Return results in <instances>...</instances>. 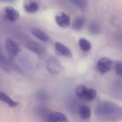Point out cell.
<instances>
[{"mask_svg":"<svg viewBox=\"0 0 122 122\" xmlns=\"http://www.w3.org/2000/svg\"><path fill=\"white\" fill-rule=\"evenodd\" d=\"M5 47L8 55L10 57H15L20 51L19 46L12 38H8L6 40Z\"/></svg>","mask_w":122,"mask_h":122,"instance_id":"1","label":"cell"},{"mask_svg":"<svg viewBox=\"0 0 122 122\" xmlns=\"http://www.w3.org/2000/svg\"><path fill=\"white\" fill-rule=\"evenodd\" d=\"M3 15L4 18L9 22H15L20 17L19 12L15 8L11 6L5 7L3 11Z\"/></svg>","mask_w":122,"mask_h":122,"instance_id":"2","label":"cell"},{"mask_svg":"<svg viewBox=\"0 0 122 122\" xmlns=\"http://www.w3.org/2000/svg\"><path fill=\"white\" fill-rule=\"evenodd\" d=\"M112 66L111 60L107 57H102L98 60L97 68L99 72L102 74L106 73L110 70Z\"/></svg>","mask_w":122,"mask_h":122,"instance_id":"3","label":"cell"},{"mask_svg":"<svg viewBox=\"0 0 122 122\" xmlns=\"http://www.w3.org/2000/svg\"><path fill=\"white\" fill-rule=\"evenodd\" d=\"M56 23L58 26L63 28H67L70 25V18L65 13L62 12L55 17Z\"/></svg>","mask_w":122,"mask_h":122,"instance_id":"4","label":"cell"},{"mask_svg":"<svg viewBox=\"0 0 122 122\" xmlns=\"http://www.w3.org/2000/svg\"><path fill=\"white\" fill-rule=\"evenodd\" d=\"M47 67L48 71L51 74H53L58 73L62 68L59 62L54 58L48 60L47 62Z\"/></svg>","mask_w":122,"mask_h":122,"instance_id":"5","label":"cell"},{"mask_svg":"<svg viewBox=\"0 0 122 122\" xmlns=\"http://www.w3.org/2000/svg\"><path fill=\"white\" fill-rule=\"evenodd\" d=\"M48 122H68V119L66 116L62 113L58 112H50L48 116L47 119Z\"/></svg>","mask_w":122,"mask_h":122,"instance_id":"6","label":"cell"},{"mask_svg":"<svg viewBox=\"0 0 122 122\" xmlns=\"http://www.w3.org/2000/svg\"><path fill=\"white\" fill-rule=\"evenodd\" d=\"M31 32L36 37L43 42H47L50 39L48 35L44 30L38 28L36 27L32 28Z\"/></svg>","mask_w":122,"mask_h":122,"instance_id":"7","label":"cell"},{"mask_svg":"<svg viewBox=\"0 0 122 122\" xmlns=\"http://www.w3.org/2000/svg\"><path fill=\"white\" fill-rule=\"evenodd\" d=\"M27 48L36 54L41 55L45 52V49L42 45L35 42H30L27 44Z\"/></svg>","mask_w":122,"mask_h":122,"instance_id":"8","label":"cell"},{"mask_svg":"<svg viewBox=\"0 0 122 122\" xmlns=\"http://www.w3.org/2000/svg\"><path fill=\"white\" fill-rule=\"evenodd\" d=\"M56 50L59 55L66 57H71V51L67 47L61 43L57 42L55 43Z\"/></svg>","mask_w":122,"mask_h":122,"instance_id":"9","label":"cell"},{"mask_svg":"<svg viewBox=\"0 0 122 122\" xmlns=\"http://www.w3.org/2000/svg\"><path fill=\"white\" fill-rule=\"evenodd\" d=\"M86 23V19L83 16H79L76 18L72 24V28L77 31L82 30Z\"/></svg>","mask_w":122,"mask_h":122,"instance_id":"10","label":"cell"},{"mask_svg":"<svg viewBox=\"0 0 122 122\" xmlns=\"http://www.w3.org/2000/svg\"><path fill=\"white\" fill-rule=\"evenodd\" d=\"M0 99L11 107H15L19 104L18 102L13 100L5 93L2 91L0 92Z\"/></svg>","mask_w":122,"mask_h":122,"instance_id":"11","label":"cell"},{"mask_svg":"<svg viewBox=\"0 0 122 122\" xmlns=\"http://www.w3.org/2000/svg\"><path fill=\"white\" fill-rule=\"evenodd\" d=\"M88 30L91 35H97L101 31V25L97 21H92L89 24Z\"/></svg>","mask_w":122,"mask_h":122,"instance_id":"12","label":"cell"},{"mask_svg":"<svg viewBox=\"0 0 122 122\" xmlns=\"http://www.w3.org/2000/svg\"><path fill=\"white\" fill-rule=\"evenodd\" d=\"M73 6L81 10H84L87 7V0H68Z\"/></svg>","mask_w":122,"mask_h":122,"instance_id":"13","label":"cell"},{"mask_svg":"<svg viewBox=\"0 0 122 122\" xmlns=\"http://www.w3.org/2000/svg\"><path fill=\"white\" fill-rule=\"evenodd\" d=\"M79 113L82 119H87L91 115V110L87 106L83 105L80 107Z\"/></svg>","mask_w":122,"mask_h":122,"instance_id":"14","label":"cell"},{"mask_svg":"<svg viewBox=\"0 0 122 122\" xmlns=\"http://www.w3.org/2000/svg\"><path fill=\"white\" fill-rule=\"evenodd\" d=\"M40 8L39 4L35 1L30 2L25 5V10L29 13H33L38 11Z\"/></svg>","mask_w":122,"mask_h":122,"instance_id":"15","label":"cell"},{"mask_svg":"<svg viewBox=\"0 0 122 122\" xmlns=\"http://www.w3.org/2000/svg\"><path fill=\"white\" fill-rule=\"evenodd\" d=\"M78 44L80 49L84 52H88L91 49L90 43L85 38H80L79 40Z\"/></svg>","mask_w":122,"mask_h":122,"instance_id":"16","label":"cell"},{"mask_svg":"<svg viewBox=\"0 0 122 122\" xmlns=\"http://www.w3.org/2000/svg\"><path fill=\"white\" fill-rule=\"evenodd\" d=\"M96 95V92L95 90L92 88H88L83 100L86 101H90L93 100Z\"/></svg>","mask_w":122,"mask_h":122,"instance_id":"17","label":"cell"},{"mask_svg":"<svg viewBox=\"0 0 122 122\" xmlns=\"http://www.w3.org/2000/svg\"><path fill=\"white\" fill-rule=\"evenodd\" d=\"M88 88L83 85H81L77 87L76 90V93L78 97L81 99H83Z\"/></svg>","mask_w":122,"mask_h":122,"instance_id":"18","label":"cell"},{"mask_svg":"<svg viewBox=\"0 0 122 122\" xmlns=\"http://www.w3.org/2000/svg\"><path fill=\"white\" fill-rule=\"evenodd\" d=\"M0 64L1 67L5 70H8V61L2 53H0Z\"/></svg>","mask_w":122,"mask_h":122,"instance_id":"19","label":"cell"},{"mask_svg":"<svg viewBox=\"0 0 122 122\" xmlns=\"http://www.w3.org/2000/svg\"><path fill=\"white\" fill-rule=\"evenodd\" d=\"M38 111H39V114L42 117H43V118H45L46 120L47 119L48 115L50 113L48 112L47 108L43 107H40Z\"/></svg>","mask_w":122,"mask_h":122,"instance_id":"20","label":"cell"},{"mask_svg":"<svg viewBox=\"0 0 122 122\" xmlns=\"http://www.w3.org/2000/svg\"><path fill=\"white\" fill-rule=\"evenodd\" d=\"M115 71L118 75L122 77V62H117L115 65Z\"/></svg>","mask_w":122,"mask_h":122,"instance_id":"21","label":"cell"},{"mask_svg":"<svg viewBox=\"0 0 122 122\" xmlns=\"http://www.w3.org/2000/svg\"><path fill=\"white\" fill-rule=\"evenodd\" d=\"M37 97H38L39 100L43 101H46V100H47L48 99V97L47 95L45 93H44L42 92L38 93Z\"/></svg>","mask_w":122,"mask_h":122,"instance_id":"22","label":"cell"},{"mask_svg":"<svg viewBox=\"0 0 122 122\" xmlns=\"http://www.w3.org/2000/svg\"><path fill=\"white\" fill-rule=\"evenodd\" d=\"M0 2L7 3H13L15 2V0H0Z\"/></svg>","mask_w":122,"mask_h":122,"instance_id":"23","label":"cell"},{"mask_svg":"<svg viewBox=\"0 0 122 122\" xmlns=\"http://www.w3.org/2000/svg\"><path fill=\"white\" fill-rule=\"evenodd\" d=\"M117 37L118 39L122 41V31L118 33L117 35Z\"/></svg>","mask_w":122,"mask_h":122,"instance_id":"24","label":"cell"}]
</instances>
